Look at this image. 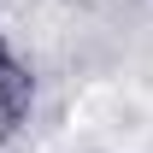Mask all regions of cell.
I'll use <instances>...</instances> for the list:
<instances>
[{
  "instance_id": "obj_1",
  "label": "cell",
  "mask_w": 153,
  "mask_h": 153,
  "mask_svg": "<svg viewBox=\"0 0 153 153\" xmlns=\"http://www.w3.org/2000/svg\"><path fill=\"white\" fill-rule=\"evenodd\" d=\"M24 112H30V76H24V65L12 59V47L0 41V135L12 130Z\"/></svg>"
}]
</instances>
